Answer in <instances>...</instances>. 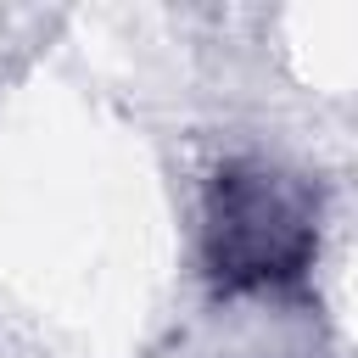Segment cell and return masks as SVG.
I'll return each mask as SVG.
<instances>
[{"instance_id":"obj_1","label":"cell","mask_w":358,"mask_h":358,"mask_svg":"<svg viewBox=\"0 0 358 358\" xmlns=\"http://www.w3.org/2000/svg\"><path fill=\"white\" fill-rule=\"evenodd\" d=\"M319 246L313 196L268 162H229L207 185L201 257L218 291H274L308 274Z\"/></svg>"}]
</instances>
